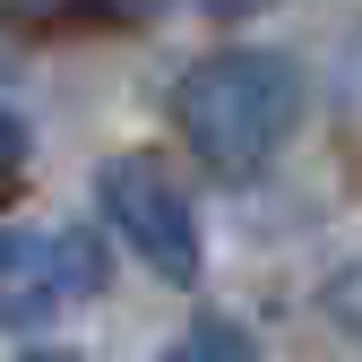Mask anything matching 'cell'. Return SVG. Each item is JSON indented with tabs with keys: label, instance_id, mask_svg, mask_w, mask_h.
I'll return each mask as SVG.
<instances>
[{
	"label": "cell",
	"instance_id": "1",
	"mask_svg": "<svg viewBox=\"0 0 362 362\" xmlns=\"http://www.w3.org/2000/svg\"><path fill=\"white\" fill-rule=\"evenodd\" d=\"M302 104H310L302 61L293 52H267V43H224V52L190 61L181 86H173L181 139H190L199 164L224 173V181H250L267 156H276L302 129Z\"/></svg>",
	"mask_w": 362,
	"mask_h": 362
},
{
	"label": "cell",
	"instance_id": "2",
	"mask_svg": "<svg viewBox=\"0 0 362 362\" xmlns=\"http://www.w3.org/2000/svg\"><path fill=\"white\" fill-rule=\"evenodd\" d=\"M104 293L95 233H43V224H0V328H43L69 302Z\"/></svg>",
	"mask_w": 362,
	"mask_h": 362
},
{
	"label": "cell",
	"instance_id": "3",
	"mask_svg": "<svg viewBox=\"0 0 362 362\" xmlns=\"http://www.w3.org/2000/svg\"><path fill=\"white\" fill-rule=\"evenodd\" d=\"M95 199H104V224L156 267V276H173V285L199 276V216H190L181 181L156 156H112L95 173Z\"/></svg>",
	"mask_w": 362,
	"mask_h": 362
},
{
	"label": "cell",
	"instance_id": "4",
	"mask_svg": "<svg viewBox=\"0 0 362 362\" xmlns=\"http://www.w3.org/2000/svg\"><path fill=\"white\" fill-rule=\"evenodd\" d=\"M156 362H259V337H250L242 320H224V310H199Z\"/></svg>",
	"mask_w": 362,
	"mask_h": 362
},
{
	"label": "cell",
	"instance_id": "5",
	"mask_svg": "<svg viewBox=\"0 0 362 362\" xmlns=\"http://www.w3.org/2000/svg\"><path fill=\"white\" fill-rule=\"evenodd\" d=\"M328 320H337L345 337H362V267H345V276L328 285Z\"/></svg>",
	"mask_w": 362,
	"mask_h": 362
},
{
	"label": "cell",
	"instance_id": "6",
	"mask_svg": "<svg viewBox=\"0 0 362 362\" xmlns=\"http://www.w3.org/2000/svg\"><path fill=\"white\" fill-rule=\"evenodd\" d=\"M26 156H35V129H26V121H18L9 104H0V173H18Z\"/></svg>",
	"mask_w": 362,
	"mask_h": 362
},
{
	"label": "cell",
	"instance_id": "7",
	"mask_svg": "<svg viewBox=\"0 0 362 362\" xmlns=\"http://www.w3.org/2000/svg\"><path fill=\"white\" fill-rule=\"evenodd\" d=\"M199 9H207V18H259L267 0H199Z\"/></svg>",
	"mask_w": 362,
	"mask_h": 362
},
{
	"label": "cell",
	"instance_id": "8",
	"mask_svg": "<svg viewBox=\"0 0 362 362\" xmlns=\"http://www.w3.org/2000/svg\"><path fill=\"white\" fill-rule=\"evenodd\" d=\"M26 362H69V354H26Z\"/></svg>",
	"mask_w": 362,
	"mask_h": 362
},
{
	"label": "cell",
	"instance_id": "9",
	"mask_svg": "<svg viewBox=\"0 0 362 362\" xmlns=\"http://www.w3.org/2000/svg\"><path fill=\"white\" fill-rule=\"evenodd\" d=\"M129 9H164V0H129Z\"/></svg>",
	"mask_w": 362,
	"mask_h": 362
}]
</instances>
